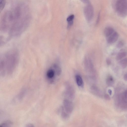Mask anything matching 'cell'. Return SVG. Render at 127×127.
Returning <instances> with one entry per match:
<instances>
[{
  "instance_id": "obj_1",
  "label": "cell",
  "mask_w": 127,
  "mask_h": 127,
  "mask_svg": "<svg viewBox=\"0 0 127 127\" xmlns=\"http://www.w3.org/2000/svg\"><path fill=\"white\" fill-rule=\"evenodd\" d=\"M31 18L28 5L23 2L18 3L3 13L0 19V30L10 36H18L28 27Z\"/></svg>"
},
{
  "instance_id": "obj_2",
  "label": "cell",
  "mask_w": 127,
  "mask_h": 127,
  "mask_svg": "<svg viewBox=\"0 0 127 127\" xmlns=\"http://www.w3.org/2000/svg\"><path fill=\"white\" fill-rule=\"evenodd\" d=\"M19 58L18 52L15 49L10 50L4 53L0 59V75L6 76L12 74L17 66Z\"/></svg>"
},
{
  "instance_id": "obj_3",
  "label": "cell",
  "mask_w": 127,
  "mask_h": 127,
  "mask_svg": "<svg viewBox=\"0 0 127 127\" xmlns=\"http://www.w3.org/2000/svg\"><path fill=\"white\" fill-rule=\"evenodd\" d=\"M116 9L118 15L124 17L127 15V0L117 1L116 4Z\"/></svg>"
},
{
  "instance_id": "obj_4",
  "label": "cell",
  "mask_w": 127,
  "mask_h": 127,
  "mask_svg": "<svg viewBox=\"0 0 127 127\" xmlns=\"http://www.w3.org/2000/svg\"><path fill=\"white\" fill-rule=\"evenodd\" d=\"M82 1L86 4L84 10L85 17L87 21H90L92 19L93 17V7L89 0H83Z\"/></svg>"
},
{
  "instance_id": "obj_5",
  "label": "cell",
  "mask_w": 127,
  "mask_h": 127,
  "mask_svg": "<svg viewBox=\"0 0 127 127\" xmlns=\"http://www.w3.org/2000/svg\"><path fill=\"white\" fill-rule=\"evenodd\" d=\"M56 76H58L52 65L46 70L45 73V78L48 82L52 83L54 82Z\"/></svg>"
},
{
  "instance_id": "obj_6",
  "label": "cell",
  "mask_w": 127,
  "mask_h": 127,
  "mask_svg": "<svg viewBox=\"0 0 127 127\" xmlns=\"http://www.w3.org/2000/svg\"><path fill=\"white\" fill-rule=\"evenodd\" d=\"M64 95L66 98V99L70 100L73 99L75 97V92L74 88L69 83H66L65 84Z\"/></svg>"
},
{
  "instance_id": "obj_7",
  "label": "cell",
  "mask_w": 127,
  "mask_h": 127,
  "mask_svg": "<svg viewBox=\"0 0 127 127\" xmlns=\"http://www.w3.org/2000/svg\"><path fill=\"white\" fill-rule=\"evenodd\" d=\"M84 64L85 69L87 72L91 74L95 73V70L92 60L88 56L84 58Z\"/></svg>"
},
{
  "instance_id": "obj_8",
  "label": "cell",
  "mask_w": 127,
  "mask_h": 127,
  "mask_svg": "<svg viewBox=\"0 0 127 127\" xmlns=\"http://www.w3.org/2000/svg\"><path fill=\"white\" fill-rule=\"evenodd\" d=\"M63 104L64 110L69 114L72 113L74 108L72 102L70 100L65 99L64 100Z\"/></svg>"
},
{
  "instance_id": "obj_9",
  "label": "cell",
  "mask_w": 127,
  "mask_h": 127,
  "mask_svg": "<svg viewBox=\"0 0 127 127\" xmlns=\"http://www.w3.org/2000/svg\"><path fill=\"white\" fill-rule=\"evenodd\" d=\"M90 91L93 94L97 96L101 97L102 96V94L101 90L95 85H92L90 88Z\"/></svg>"
},
{
  "instance_id": "obj_10",
  "label": "cell",
  "mask_w": 127,
  "mask_h": 127,
  "mask_svg": "<svg viewBox=\"0 0 127 127\" xmlns=\"http://www.w3.org/2000/svg\"><path fill=\"white\" fill-rule=\"evenodd\" d=\"M118 37L119 35L118 33L115 32L111 35L107 37V42L110 44L113 43L117 41Z\"/></svg>"
},
{
  "instance_id": "obj_11",
  "label": "cell",
  "mask_w": 127,
  "mask_h": 127,
  "mask_svg": "<svg viewBox=\"0 0 127 127\" xmlns=\"http://www.w3.org/2000/svg\"><path fill=\"white\" fill-rule=\"evenodd\" d=\"M76 83L78 86L83 87L84 86V83L81 76L79 74H77L75 76Z\"/></svg>"
},
{
  "instance_id": "obj_12",
  "label": "cell",
  "mask_w": 127,
  "mask_h": 127,
  "mask_svg": "<svg viewBox=\"0 0 127 127\" xmlns=\"http://www.w3.org/2000/svg\"><path fill=\"white\" fill-rule=\"evenodd\" d=\"M114 32V30L112 28L108 27L105 29L104 34L105 36L107 37L111 35Z\"/></svg>"
},
{
  "instance_id": "obj_13",
  "label": "cell",
  "mask_w": 127,
  "mask_h": 127,
  "mask_svg": "<svg viewBox=\"0 0 127 127\" xmlns=\"http://www.w3.org/2000/svg\"><path fill=\"white\" fill-rule=\"evenodd\" d=\"M106 83L109 86H112L114 83V81L113 77L111 75L108 76L106 79Z\"/></svg>"
},
{
  "instance_id": "obj_14",
  "label": "cell",
  "mask_w": 127,
  "mask_h": 127,
  "mask_svg": "<svg viewBox=\"0 0 127 127\" xmlns=\"http://www.w3.org/2000/svg\"><path fill=\"white\" fill-rule=\"evenodd\" d=\"M69 114L67 113L64 110L63 107H61V115L62 118L66 119L69 117Z\"/></svg>"
},
{
  "instance_id": "obj_15",
  "label": "cell",
  "mask_w": 127,
  "mask_h": 127,
  "mask_svg": "<svg viewBox=\"0 0 127 127\" xmlns=\"http://www.w3.org/2000/svg\"><path fill=\"white\" fill-rule=\"evenodd\" d=\"M74 15L71 14L67 17L66 20L68 22L67 25L69 26H71L73 24V20L74 18Z\"/></svg>"
},
{
  "instance_id": "obj_16",
  "label": "cell",
  "mask_w": 127,
  "mask_h": 127,
  "mask_svg": "<svg viewBox=\"0 0 127 127\" xmlns=\"http://www.w3.org/2000/svg\"><path fill=\"white\" fill-rule=\"evenodd\" d=\"M127 55V53L124 51H122L119 53L116 56V60L117 61L121 60L125 57Z\"/></svg>"
},
{
  "instance_id": "obj_17",
  "label": "cell",
  "mask_w": 127,
  "mask_h": 127,
  "mask_svg": "<svg viewBox=\"0 0 127 127\" xmlns=\"http://www.w3.org/2000/svg\"><path fill=\"white\" fill-rule=\"evenodd\" d=\"M56 72L57 75H60L62 73V70L60 67L57 64H55L53 65Z\"/></svg>"
},
{
  "instance_id": "obj_18",
  "label": "cell",
  "mask_w": 127,
  "mask_h": 127,
  "mask_svg": "<svg viewBox=\"0 0 127 127\" xmlns=\"http://www.w3.org/2000/svg\"><path fill=\"white\" fill-rule=\"evenodd\" d=\"M12 125V122L10 121H7L1 124L0 127H11Z\"/></svg>"
},
{
  "instance_id": "obj_19",
  "label": "cell",
  "mask_w": 127,
  "mask_h": 127,
  "mask_svg": "<svg viewBox=\"0 0 127 127\" xmlns=\"http://www.w3.org/2000/svg\"><path fill=\"white\" fill-rule=\"evenodd\" d=\"M119 63L120 65L123 68H125L127 66V58L122 60Z\"/></svg>"
},
{
  "instance_id": "obj_20",
  "label": "cell",
  "mask_w": 127,
  "mask_h": 127,
  "mask_svg": "<svg viewBox=\"0 0 127 127\" xmlns=\"http://www.w3.org/2000/svg\"><path fill=\"white\" fill-rule=\"evenodd\" d=\"M5 4V1L4 0H0V11L1 12L4 7Z\"/></svg>"
},
{
  "instance_id": "obj_21",
  "label": "cell",
  "mask_w": 127,
  "mask_h": 127,
  "mask_svg": "<svg viewBox=\"0 0 127 127\" xmlns=\"http://www.w3.org/2000/svg\"><path fill=\"white\" fill-rule=\"evenodd\" d=\"M124 44L123 42L122 41H120L117 43V47L120 48L122 47Z\"/></svg>"
},
{
  "instance_id": "obj_22",
  "label": "cell",
  "mask_w": 127,
  "mask_h": 127,
  "mask_svg": "<svg viewBox=\"0 0 127 127\" xmlns=\"http://www.w3.org/2000/svg\"><path fill=\"white\" fill-rule=\"evenodd\" d=\"M106 62L107 64L109 65H110L111 63V61L110 59L107 58L106 59Z\"/></svg>"
},
{
  "instance_id": "obj_23",
  "label": "cell",
  "mask_w": 127,
  "mask_h": 127,
  "mask_svg": "<svg viewBox=\"0 0 127 127\" xmlns=\"http://www.w3.org/2000/svg\"><path fill=\"white\" fill-rule=\"evenodd\" d=\"M104 97L105 99L107 100H109L110 99V98L109 96L107 94H105L104 95Z\"/></svg>"
},
{
  "instance_id": "obj_24",
  "label": "cell",
  "mask_w": 127,
  "mask_h": 127,
  "mask_svg": "<svg viewBox=\"0 0 127 127\" xmlns=\"http://www.w3.org/2000/svg\"><path fill=\"white\" fill-rule=\"evenodd\" d=\"M26 127H34L33 124L31 123H28L27 124Z\"/></svg>"
},
{
  "instance_id": "obj_25",
  "label": "cell",
  "mask_w": 127,
  "mask_h": 127,
  "mask_svg": "<svg viewBox=\"0 0 127 127\" xmlns=\"http://www.w3.org/2000/svg\"><path fill=\"white\" fill-rule=\"evenodd\" d=\"M124 80L125 81H127V73L125 74L124 75Z\"/></svg>"
},
{
  "instance_id": "obj_26",
  "label": "cell",
  "mask_w": 127,
  "mask_h": 127,
  "mask_svg": "<svg viewBox=\"0 0 127 127\" xmlns=\"http://www.w3.org/2000/svg\"><path fill=\"white\" fill-rule=\"evenodd\" d=\"M108 92L110 95H111L112 93V91L111 89H109L108 90Z\"/></svg>"
}]
</instances>
